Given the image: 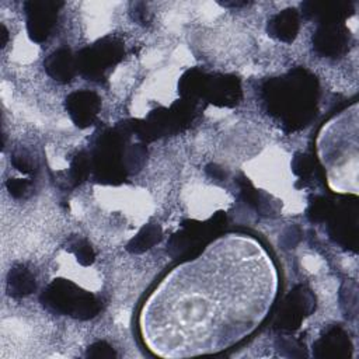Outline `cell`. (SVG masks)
<instances>
[{"instance_id":"6da1fadb","label":"cell","mask_w":359,"mask_h":359,"mask_svg":"<svg viewBox=\"0 0 359 359\" xmlns=\"http://www.w3.org/2000/svg\"><path fill=\"white\" fill-rule=\"evenodd\" d=\"M275 271L255 241L227 237L171 272L142 313L154 349L216 351L248 334L275 294Z\"/></svg>"},{"instance_id":"7a4b0ae2","label":"cell","mask_w":359,"mask_h":359,"mask_svg":"<svg viewBox=\"0 0 359 359\" xmlns=\"http://www.w3.org/2000/svg\"><path fill=\"white\" fill-rule=\"evenodd\" d=\"M318 93L317 79L302 67L268 79L261 86V98L268 114L289 132L311 122L317 112Z\"/></svg>"},{"instance_id":"3957f363","label":"cell","mask_w":359,"mask_h":359,"mask_svg":"<svg viewBox=\"0 0 359 359\" xmlns=\"http://www.w3.org/2000/svg\"><path fill=\"white\" fill-rule=\"evenodd\" d=\"M130 125L122 123L102 132L93 149L91 168L98 181L119 184L128 174L136 172L146 161L147 150L143 143H130Z\"/></svg>"},{"instance_id":"277c9868","label":"cell","mask_w":359,"mask_h":359,"mask_svg":"<svg viewBox=\"0 0 359 359\" xmlns=\"http://www.w3.org/2000/svg\"><path fill=\"white\" fill-rule=\"evenodd\" d=\"M181 100L196 104L205 100L217 107H234L241 100V84L231 74H210L202 69L187 70L178 83Z\"/></svg>"},{"instance_id":"5b68a950","label":"cell","mask_w":359,"mask_h":359,"mask_svg":"<svg viewBox=\"0 0 359 359\" xmlns=\"http://www.w3.org/2000/svg\"><path fill=\"white\" fill-rule=\"evenodd\" d=\"M39 300L48 311L76 320H91L101 311V300L95 294L63 278L52 280L42 290Z\"/></svg>"},{"instance_id":"8992f818","label":"cell","mask_w":359,"mask_h":359,"mask_svg":"<svg viewBox=\"0 0 359 359\" xmlns=\"http://www.w3.org/2000/svg\"><path fill=\"white\" fill-rule=\"evenodd\" d=\"M226 224V216L220 212L209 222H184L181 230L174 233L167 244V252L172 258L191 259L208 245L213 233Z\"/></svg>"},{"instance_id":"52a82bcc","label":"cell","mask_w":359,"mask_h":359,"mask_svg":"<svg viewBox=\"0 0 359 359\" xmlns=\"http://www.w3.org/2000/svg\"><path fill=\"white\" fill-rule=\"evenodd\" d=\"M125 56L123 42L115 36H105L76 55L77 72L87 80H101L105 73Z\"/></svg>"},{"instance_id":"ba28073f","label":"cell","mask_w":359,"mask_h":359,"mask_svg":"<svg viewBox=\"0 0 359 359\" xmlns=\"http://www.w3.org/2000/svg\"><path fill=\"white\" fill-rule=\"evenodd\" d=\"M316 309V297L310 289L303 285L296 286L282 302L272 328L275 331L289 334L296 331L303 320L309 317Z\"/></svg>"},{"instance_id":"9c48e42d","label":"cell","mask_w":359,"mask_h":359,"mask_svg":"<svg viewBox=\"0 0 359 359\" xmlns=\"http://www.w3.org/2000/svg\"><path fill=\"white\" fill-rule=\"evenodd\" d=\"M358 215L359 206L356 196L349 201H342L337 203L328 217V234L331 240L348 250L356 251L358 247Z\"/></svg>"},{"instance_id":"30bf717a","label":"cell","mask_w":359,"mask_h":359,"mask_svg":"<svg viewBox=\"0 0 359 359\" xmlns=\"http://www.w3.org/2000/svg\"><path fill=\"white\" fill-rule=\"evenodd\" d=\"M62 6V1L49 0H31L24 3L27 32L31 41L41 43L50 36Z\"/></svg>"},{"instance_id":"8fae6325","label":"cell","mask_w":359,"mask_h":359,"mask_svg":"<svg viewBox=\"0 0 359 359\" xmlns=\"http://www.w3.org/2000/svg\"><path fill=\"white\" fill-rule=\"evenodd\" d=\"M351 32L344 22L318 24L313 34V49L323 57L337 59L344 56L351 45Z\"/></svg>"},{"instance_id":"7c38bea8","label":"cell","mask_w":359,"mask_h":359,"mask_svg":"<svg viewBox=\"0 0 359 359\" xmlns=\"http://www.w3.org/2000/svg\"><path fill=\"white\" fill-rule=\"evenodd\" d=\"M100 107L101 98L90 90H79L65 98V108L73 123L80 129H86L95 122Z\"/></svg>"},{"instance_id":"4fadbf2b","label":"cell","mask_w":359,"mask_h":359,"mask_svg":"<svg viewBox=\"0 0 359 359\" xmlns=\"http://www.w3.org/2000/svg\"><path fill=\"white\" fill-rule=\"evenodd\" d=\"M352 353L348 334L338 325L328 327L313 344V355L318 359H345Z\"/></svg>"},{"instance_id":"5bb4252c","label":"cell","mask_w":359,"mask_h":359,"mask_svg":"<svg viewBox=\"0 0 359 359\" xmlns=\"http://www.w3.org/2000/svg\"><path fill=\"white\" fill-rule=\"evenodd\" d=\"M303 17L314 20L317 24L344 22L353 14V4L351 1H304L302 3Z\"/></svg>"},{"instance_id":"9a60e30c","label":"cell","mask_w":359,"mask_h":359,"mask_svg":"<svg viewBox=\"0 0 359 359\" xmlns=\"http://www.w3.org/2000/svg\"><path fill=\"white\" fill-rule=\"evenodd\" d=\"M300 29V15L296 8H285L273 14L266 22V32L269 36L292 43Z\"/></svg>"},{"instance_id":"2e32d148","label":"cell","mask_w":359,"mask_h":359,"mask_svg":"<svg viewBox=\"0 0 359 359\" xmlns=\"http://www.w3.org/2000/svg\"><path fill=\"white\" fill-rule=\"evenodd\" d=\"M45 72L49 77L59 83H70L77 73L76 56L67 48H59L53 50L43 60Z\"/></svg>"},{"instance_id":"e0dca14e","label":"cell","mask_w":359,"mask_h":359,"mask_svg":"<svg viewBox=\"0 0 359 359\" xmlns=\"http://www.w3.org/2000/svg\"><path fill=\"white\" fill-rule=\"evenodd\" d=\"M36 290V280L31 269L22 264L10 268L7 273V293L11 297L21 299Z\"/></svg>"},{"instance_id":"ac0fdd59","label":"cell","mask_w":359,"mask_h":359,"mask_svg":"<svg viewBox=\"0 0 359 359\" xmlns=\"http://www.w3.org/2000/svg\"><path fill=\"white\" fill-rule=\"evenodd\" d=\"M163 237V230L157 223L144 224L135 237L126 244V251L130 254H142L156 245Z\"/></svg>"},{"instance_id":"d6986e66","label":"cell","mask_w":359,"mask_h":359,"mask_svg":"<svg viewBox=\"0 0 359 359\" xmlns=\"http://www.w3.org/2000/svg\"><path fill=\"white\" fill-rule=\"evenodd\" d=\"M335 203L325 196H314L307 208V217L313 223L327 222L332 213Z\"/></svg>"},{"instance_id":"ffe728a7","label":"cell","mask_w":359,"mask_h":359,"mask_svg":"<svg viewBox=\"0 0 359 359\" xmlns=\"http://www.w3.org/2000/svg\"><path fill=\"white\" fill-rule=\"evenodd\" d=\"M66 248L74 254L77 262L81 264L83 266H90L95 261V252L86 238L72 237L67 241Z\"/></svg>"},{"instance_id":"44dd1931","label":"cell","mask_w":359,"mask_h":359,"mask_svg":"<svg viewBox=\"0 0 359 359\" xmlns=\"http://www.w3.org/2000/svg\"><path fill=\"white\" fill-rule=\"evenodd\" d=\"M341 307L348 318H355L358 313V286L356 282L348 280L339 293Z\"/></svg>"},{"instance_id":"7402d4cb","label":"cell","mask_w":359,"mask_h":359,"mask_svg":"<svg viewBox=\"0 0 359 359\" xmlns=\"http://www.w3.org/2000/svg\"><path fill=\"white\" fill-rule=\"evenodd\" d=\"M90 171H91L90 157L87 156L86 151H79V154H76L70 163L69 175H70L72 182L74 185L81 184L90 175Z\"/></svg>"},{"instance_id":"603a6c76","label":"cell","mask_w":359,"mask_h":359,"mask_svg":"<svg viewBox=\"0 0 359 359\" xmlns=\"http://www.w3.org/2000/svg\"><path fill=\"white\" fill-rule=\"evenodd\" d=\"M237 184H238V187H240V194H241V198L244 199V202H245L248 206L257 209L258 212H264L265 202L262 201L259 192L254 188V185H252L247 178H244V177L238 178V180H237Z\"/></svg>"},{"instance_id":"cb8c5ba5","label":"cell","mask_w":359,"mask_h":359,"mask_svg":"<svg viewBox=\"0 0 359 359\" xmlns=\"http://www.w3.org/2000/svg\"><path fill=\"white\" fill-rule=\"evenodd\" d=\"M276 349L279 352V355L286 356V358H302V356H307L304 345L299 344L296 339L283 335L279 337L276 339Z\"/></svg>"},{"instance_id":"d4e9b609","label":"cell","mask_w":359,"mask_h":359,"mask_svg":"<svg viewBox=\"0 0 359 359\" xmlns=\"http://www.w3.org/2000/svg\"><path fill=\"white\" fill-rule=\"evenodd\" d=\"M11 164L22 174L32 175L36 171V161L32 154L24 149H20L13 153Z\"/></svg>"},{"instance_id":"484cf974","label":"cell","mask_w":359,"mask_h":359,"mask_svg":"<svg viewBox=\"0 0 359 359\" xmlns=\"http://www.w3.org/2000/svg\"><path fill=\"white\" fill-rule=\"evenodd\" d=\"M6 188L13 198L24 199L32 192V181L25 178H8Z\"/></svg>"},{"instance_id":"4316f807","label":"cell","mask_w":359,"mask_h":359,"mask_svg":"<svg viewBox=\"0 0 359 359\" xmlns=\"http://www.w3.org/2000/svg\"><path fill=\"white\" fill-rule=\"evenodd\" d=\"M292 168L299 178H309L314 171V160L306 153H297L293 157Z\"/></svg>"},{"instance_id":"83f0119b","label":"cell","mask_w":359,"mask_h":359,"mask_svg":"<svg viewBox=\"0 0 359 359\" xmlns=\"http://www.w3.org/2000/svg\"><path fill=\"white\" fill-rule=\"evenodd\" d=\"M116 356L118 353L107 341H97L91 344L86 351V358L93 359H112Z\"/></svg>"},{"instance_id":"f1b7e54d","label":"cell","mask_w":359,"mask_h":359,"mask_svg":"<svg viewBox=\"0 0 359 359\" xmlns=\"http://www.w3.org/2000/svg\"><path fill=\"white\" fill-rule=\"evenodd\" d=\"M205 172L210 177V178H213V180H217V181H223L224 178H226V171L220 167V165H217V164H215V163H210V164H208L206 167H205Z\"/></svg>"},{"instance_id":"f546056e","label":"cell","mask_w":359,"mask_h":359,"mask_svg":"<svg viewBox=\"0 0 359 359\" xmlns=\"http://www.w3.org/2000/svg\"><path fill=\"white\" fill-rule=\"evenodd\" d=\"M146 6L143 3H136L135 4V10H133V18L139 22V24H146L147 18H146Z\"/></svg>"},{"instance_id":"4dcf8cb0","label":"cell","mask_w":359,"mask_h":359,"mask_svg":"<svg viewBox=\"0 0 359 359\" xmlns=\"http://www.w3.org/2000/svg\"><path fill=\"white\" fill-rule=\"evenodd\" d=\"M220 6L223 7H233V8H238V7H245L250 4V1H219Z\"/></svg>"},{"instance_id":"1f68e13d","label":"cell","mask_w":359,"mask_h":359,"mask_svg":"<svg viewBox=\"0 0 359 359\" xmlns=\"http://www.w3.org/2000/svg\"><path fill=\"white\" fill-rule=\"evenodd\" d=\"M7 39H8V32H7V28L4 25H1V48L6 46L7 43Z\"/></svg>"}]
</instances>
